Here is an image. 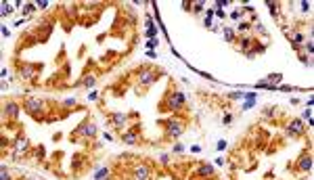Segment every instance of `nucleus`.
I'll use <instances>...</instances> for the list:
<instances>
[{
  "label": "nucleus",
  "instance_id": "1",
  "mask_svg": "<svg viewBox=\"0 0 314 180\" xmlns=\"http://www.w3.org/2000/svg\"><path fill=\"white\" fill-rule=\"evenodd\" d=\"M157 124L164 128V141L166 143H174V141H178L182 134H185L187 126H189V117L180 115V113H172L166 119H157Z\"/></svg>",
  "mask_w": 314,
  "mask_h": 180
},
{
  "label": "nucleus",
  "instance_id": "2",
  "mask_svg": "<svg viewBox=\"0 0 314 180\" xmlns=\"http://www.w3.org/2000/svg\"><path fill=\"white\" fill-rule=\"evenodd\" d=\"M160 109L162 113H180V111H185L187 109V96L185 92H180L174 84L168 86V90L164 92L162 101H160Z\"/></svg>",
  "mask_w": 314,
  "mask_h": 180
},
{
  "label": "nucleus",
  "instance_id": "3",
  "mask_svg": "<svg viewBox=\"0 0 314 180\" xmlns=\"http://www.w3.org/2000/svg\"><path fill=\"white\" fill-rule=\"evenodd\" d=\"M48 105H50V103L46 98H40V96H25L23 103H21L23 111L28 113L32 119H36V122H48L50 119L48 113H55V111H50Z\"/></svg>",
  "mask_w": 314,
  "mask_h": 180
},
{
  "label": "nucleus",
  "instance_id": "4",
  "mask_svg": "<svg viewBox=\"0 0 314 180\" xmlns=\"http://www.w3.org/2000/svg\"><path fill=\"white\" fill-rule=\"evenodd\" d=\"M134 73H136V94L143 96L164 75V69L162 67H139Z\"/></svg>",
  "mask_w": 314,
  "mask_h": 180
},
{
  "label": "nucleus",
  "instance_id": "5",
  "mask_svg": "<svg viewBox=\"0 0 314 180\" xmlns=\"http://www.w3.org/2000/svg\"><path fill=\"white\" fill-rule=\"evenodd\" d=\"M44 69V63H32V61H15V71L21 82H32L40 78V71Z\"/></svg>",
  "mask_w": 314,
  "mask_h": 180
},
{
  "label": "nucleus",
  "instance_id": "6",
  "mask_svg": "<svg viewBox=\"0 0 314 180\" xmlns=\"http://www.w3.org/2000/svg\"><path fill=\"white\" fill-rule=\"evenodd\" d=\"M234 44L239 46V50L245 55V57H249V59H253L256 55H262L266 50V44H262L256 36H251V34H247V36H239L237 40H234Z\"/></svg>",
  "mask_w": 314,
  "mask_h": 180
},
{
  "label": "nucleus",
  "instance_id": "7",
  "mask_svg": "<svg viewBox=\"0 0 314 180\" xmlns=\"http://www.w3.org/2000/svg\"><path fill=\"white\" fill-rule=\"evenodd\" d=\"M96 134H99L96 124H94L90 117H84L80 124L73 128V132L69 134V138H71V141H80V138H82L86 145H90V141L96 138Z\"/></svg>",
  "mask_w": 314,
  "mask_h": 180
},
{
  "label": "nucleus",
  "instance_id": "8",
  "mask_svg": "<svg viewBox=\"0 0 314 180\" xmlns=\"http://www.w3.org/2000/svg\"><path fill=\"white\" fill-rule=\"evenodd\" d=\"M120 141L124 145H130V147H136L141 145L145 138H143V124L141 122H134L132 126H128L126 130L120 134Z\"/></svg>",
  "mask_w": 314,
  "mask_h": 180
},
{
  "label": "nucleus",
  "instance_id": "9",
  "mask_svg": "<svg viewBox=\"0 0 314 180\" xmlns=\"http://www.w3.org/2000/svg\"><path fill=\"white\" fill-rule=\"evenodd\" d=\"M130 119H136V113L130 111V113H122V111H113V113H107V124L113 128L117 134H122L126 128H128V122Z\"/></svg>",
  "mask_w": 314,
  "mask_h": 180
},
{
  "label": "nucleus",
  "instance_id": "10",
  "mask_svg": "<svg viewBox=\"0 0 314 180\" xmlns=\"http://www.w3.org/2000/svg\"><path fill=\"white\" fill-rule=\"evenodd\" d=\"M287 170H289V172H298V174L310 172L312 170V151L310 149H304L300 155H298V159L291 166H287Z\"/></svg>",
  "mask_w": 314,
  "mask_h": 180
},
{
  "label": "nucleus",
  "instance_id": "11",
  "mask_svg": "<svg viewBox=\"0 0 314 180\" xmlns=\"http://www.w3.org/2000/svg\"><path fill=\"white\" fill-rule=\"evenodd\" d=\"M32 147H34V145L30 143V138L25 136L23 132H19L17 138L13 141V149H11V151H13V157H15V159L28 157V155H30V151H32Z\"/></svg>",
  "mask_w": 314,
  "mask_h": 180
},
{
  "label": "nucleus",
  "instance_id": "12",
  "mask_svg": "<svg viewBox=\"0 0 314 180\" xmlns=\"http://www.w3.org/2000/svg\"><path fill=\"white\" fill-rule=\"evenodd\" d=\"M128 172H130V178L132 180H151L153 178V168L149 164H145V162L132 164Z\"/></svg>",
  "mask_w": 314,
  "mask_h": 180
},
{
  "label": "nucleus",
  "instance_id": "13",
  "mask_svg": "<svg viewBox=\"0 0 314 180\" xmlns=\"http://www.w3.org/2000/svg\"><path fill=\"white\" fill-rule=\"evenodd\" d=\"M191 178H195V180H214L216 178V168L212 164L197 162L195 170L191 172Z\"/></svg>",
  "mask_w": 314,
  "mask_h": 180
},
{
  "label": "nucleus",
  "instance_id": "14",
  "mask_svg": "<svg viewBox=\"0 0 314 180\" xmlns=\"http://www.w3.org/2000/svg\"><path fill=\"white\" fill-rule=\"evenodd\" d=\"M21 109H23L21 103H17V101H13V98L5 101V103H3V117H5V122H17Z\"/></svg>",
  "mask_w": 314,
  "mask_h": 180
},
{
  "label": "nucleus",
  "instance_id": "15",
  "mask_svg": "<svg viewBox=\"0 0 314 180\" xmlns=\"http://www.w3.org/2000/svg\"><path fill=\"white\" fill-rule=\"evenodd\" d=\"M90 166V157H88V153H73V157H71V172L75 176H80L84 170H88Z\"/></svg>",
  "mask_w": 314,
  "mask_h": 180
},
{
  "label": "nucleus",
  "instance_id": "16",
  "mask_svg": "<svg viewBox=\"0 0 314 180\" xmlns=\"http://www.w3.org/2000/svg\"><path fill=\"white\" fill-rule=\"evenodd\" d=\"M285 134L289 138H300L306 134V128H304V122L302 119H291L285 124Z\"/></svg>",
  "mask_w": 314,
  "mask_h": 180
},
{
  "label": "nucleus",
  "instance_id": "17",
  "mask_svg": "<svg viewBox=\"0 0 314 180\" xmlns=\"http://www.w3.org/2000/svg\"><path fill=\"white\" fill-rule=\"evenodd\" d=\"M52 28H55V23H52L50 19H46V21H40V23L36 25V30H34L32 34L38 38V42H46L48 36L52 34Z\"/></svg>",
  "mask_w": 314,
  "mask_h": 180
},
{
  "label": "nucleus",
  "instance_id": "18",
  "mask_svg": "<svg viewBox=\"0 0 314 180\" xmlns=\"http://www.w3.org/2000/svg\"><path fill=\"white\" fill-rule=\"evenodd\" d=\"M96 84V73H88V71H84L82 75H80V80H75L73 82V88H92Z\"/></svg>",
  "mask_w": 314,
  "mask_h": 180
},
{
  "label": "nucleus",
  "instance_id": "19",
  "mask_svg": "<svg viewBox=\"0 0 314 180\" xmlns=\"http://www.w3.org/2000/svg\"><path fill=\"white\" fill-rule=\"evenodd\" d=\"M44 157H46L44 145H34L32 151H30V155H28V159H34V162H44Z\"/></svg>",
  "mask_w": 314,
  "mask_h": 180
},
{
  "label": "nucleus",
  "instance_id": "20",
  "mask_svg": "<svg viewBox=\"0 0 314 180\" xmlns=\"http://www.w3.org/2000/svg\"><path fill=\"white\" fill-rule=\"evenodd\" d=\"M251 28H253V23H251V21H241V23H239V28L234 30V32H237L239 36H247V34L251 32Z\"/></svg>",
  "mask_w": 314,
  "mask_h": 180
},
{
  "label": "nucleus",
  "instance_id": "21",
  "mask_svg": "<svg viewBox=\"0 0 314 180\" xmlns=\"http://www.w3.org/2000/svg\"><path fill=\"white\" fill-rule=\"evenodd\" d=\"M268 9L274 19H281V3H268Z\"/></svg>",
  "mask_w": 314,
  "mask_h": 180
},
{
  "label": "nucleus",
  "instance_id": "22",
  "mask_svg": "<svg viewBox=\"0 0 314 180\" xmlns=\"http://www.w3.org/2000/svg\"><path fill=\"white\" fill-rule=\"evenodd\" d=\"M222 34H224V40L226 42H234V40H237V32H234L232 28H224Z\"/></svg>",
  "mask_w": 314,
  "mask_h": 180
},
{
  "label": "nucleus",
  "instance_id": "23",
  "mask_svg": "<svg viewBox=\"0 0 314 180\" xmlns=\"http://www.w3.org/2000/svg\"><path fill=\"white\" fill-rule=\"evenodd\" d=\"M0 180H13V174L7 166H3V170H0Z\"/></svg>",
  "mask_w": 314,
  "mask_h": 180
},
{
  "label": "nucleus",
  "instance_id": "24",
  "mask_svg": "<svg viewBox=\"0 0 314 180\" xmlns=\"http://www.w3.org/2000/svg\"><path fill=\"white\" fill-rule=\"evenodd\" d=\"M191 9H193V15H201L203 9H205V5L203 3H195V5H191Z\"/></svg>",
  "mask_w": 314,
  "mask_h": 180
},
{
  "label": "nucleus",
  "instance_id": "25",
  "mask_svg": "<svg viewBox=\"0 0 314 180\" xmlns=\"http://www.w3.org/2000/svg\"><path fill=\"white\" fill-rule=\"evenodd\" d=\"M274 111H277V107H274V105H268V107H264V109H262V113H264V117H272V115H274Z\"/></svg>",
  "mask_w": 314,
  "mask_h": 180
},
{
  "label": "nucleus",
  "instance_id": "26",
  "mask_svg": "<svg viewBox=\"0 0 314 180\" xmlns=\"http://www.w3.org/2000/svg\"><path fill=\"white\" fill-rule=\"evenodd\" d=\"M23 11H25L23 15H25V17H28V15H32V13L36 11V5H32V3H28V5H25V7H23Z\"/></svg>",
  "mask_w": 314,
  "mask_h": 180
},
{
  "label": "nucleus",
  "instance_id": "27",
  "mask_svg": "<svg viewBox=\"0 0 314 180\" xmlns=\"http://www.w3.org/2000/svg\"><path fill=\"white\" fill-rule=\"evenodd\" d=\"M298 55H300V61H302L304 65H308V67L312 65V63H310V57H308V55L304 53V50H300V53H298Z\"/></svg>",
  "mask_w": 314,
  "mask_h": 180
},
{
  "label": "nucleus",
  "instance_id": "28",
  "mask_svg": "<svg viewBox=\"0 0 314 180\" xmlns=\"http://www.w3.org/2000/svg\"><path fill=\"white\" fill-rule=\"evenodd\" d=\"M253 30H256L258 34H262V36H268L266 30H264V25H262V23H256V25H253Z\"/></svg>",
  "mask_w": 314,
  "mask_h": 180
},
{
  "label": "nucleus",
  "instance_id": "29",
  "mask_svg": "<svg viewBox=\"0 0 314 180\" xmlns=\"http://www.w3.org/2000/svg\"><path fill=\"white\" fill-rule=\"evenodd\" d=\"M182 151H185V147H182L180 143H176V145L172 147V155H174V153H176V155H178V153H182Z\"/></svg>",
  "mask_w": 314,
  "mask_h": 180
},
{
  "label": "nucleus",
  "instance_id": "30",
  "mask_svg": "<svg viewBox=\"0 0 314 180\" xmlns=\"http://www.w3.org/2000/svg\"><path fill=\"white\" fill-rule=\"evenodd\" d=\"M3 15H5V17H9V15H11V7H9L7 3L3 5Z\"/></svg>",
  "mask_w": 314,
  "mask_h": 180
},
{
  "label": "nucleus",
  "instance_id": "31",
  "mask_svg": "<svg viewBox=\"0 0 314 180\" xmlns=\"http://www.w3.org/2000/svg\"><path fill=\"white\" fill-rule=\"evenodd\" d=\"M230 122H232V115H230V113H226V115L222 117V124H226V126H228Z\"/></svg>",
  "mask_w": 314,
  "mask_h": 180
},
{
  "label": "nucleus",
  "instance_id": "32",
  "mask_svg": "<svg viewBox=\"0 0 314 180\" xmlns=\"http://www.w3.org/2000/svg\"><path fill=\"white\" fill-rule=\"evenodd\" d=\"M241 15H243V13H241V11H234V13H232V15H230V17H232V19H239V17H241Z\"/></svg>",
  "mask_w": 314,
  "mask_h": 180
},
{
  "label": "nucleus",
  "instance_id": "33",
  "mask_svg": "<svg viewBox=\"0 0 314 180\" xmlns=\"http://www.w3.org/2000/svg\"><path fill=\"white\" fill-rule=\"evenodd\" d=\"M302 11H310V5L308 3H302Z\"/></svg>",
  "mask_w": 314,
  "mask_h": 180
}]
</instances>
